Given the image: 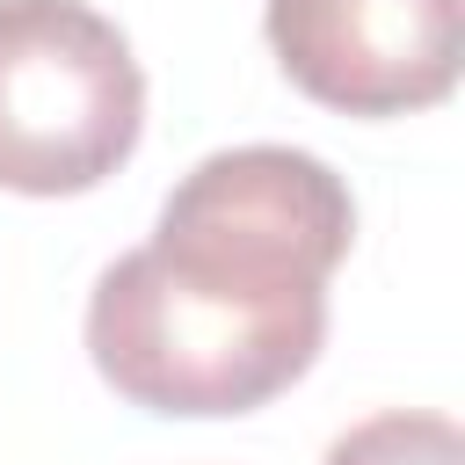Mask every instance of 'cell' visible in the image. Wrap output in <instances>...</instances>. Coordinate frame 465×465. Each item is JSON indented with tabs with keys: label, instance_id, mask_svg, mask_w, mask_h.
<instances>
[{
	"label": "cell",
	"instance_id": "6da1fadb",
	"mask_svg": "<svg viewBox=\"0 0 465 465\" xmlns=\"http://www.w3.org/2000/svg\"><path fill=\"white\" fill-rule=\"evenodd\" d=\"M356 240V203L320 153H203L87 291V356L145 414H254L291 392L327 341V276Z\"/></svg>",
	"mask_w": 465,
	"mask_h": 465
},
{
	"label": "cell",
	"instance_id": "7a4b0ae2",
	"mask_svg": "<svg viewBox=\"0 0 465 465\" xmlns=\"http://www.w3.org/2000/svg\"><path fill=\"white\" fill-rule=\"evenodd\" d=\"M145 131L131 36L87 0H0V189L87 196Z\"/></svg>",
	"mask_w": 465,
	"mask_h": 465
},
{
	"label": "cell",
	"instance_id": "3957f363",
	"mask_svg": "<svg viewBox=\"0 0 465 465\" xmlns=\"http://www.w3.org/2000/svg\"><path fill=\"white\" fill-rule=\"evenodd\" d=\"M269 51L341 116L436 109L458 87V0H269Z\"/></svg>",
	"mask_w": 465,
	"mask_h": 465
},
{
	"label": "cell",
	"instance_id": "277c9868",
	"mask_svg": "<svg viewBox=\"0 0 465 465\" xmlns=\"http://www.w3.org/2000/svg\"><path fill=\"white\" fill-rule=\"evenodd\" d=\"M320 465H465V436L450 414L429 407H385L327 443Z\"/></svg>",
	"mask_w": 465,
	"mask_h": 465
}]
</instances>
